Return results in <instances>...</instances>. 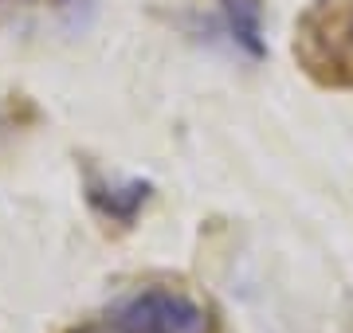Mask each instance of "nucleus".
<instances>
[{
    "mask_svg": "<svg viewBox=\"0 0 353 333\" xmlns=\"http://www.w3.org/2000/svg\"><path fill=\"white\" fill-rule=\"evenodd\" d=\"M110 321L126 333H208V314L173 290H141L114 310Z\"/></svg>",
    "mask_w": 353,
    "mask_h": 333,
    "instance_id": "nucleus-1",
    "label": "nucleus"
},
{
    "mask_svg": "<svg viewBox=\"0 0 353 333\" xmlns=\"http://www.w3.org/2000/svg\"><path fill=\"white\" fill-rule=\"evenodd\" d=\"M224 24L232 32V39L240 43L252 59H263L267 43H263V4L259 0H220Z\"/></svg>",
    "mask_w": 353,
    "mask_h": 333,
    "instance_id": "nucleus-2",
    "label": "nucleus"
}]
</instances>
